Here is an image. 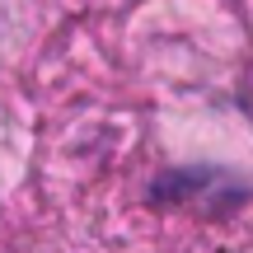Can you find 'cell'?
<instances>
[{
	"mask_svg": "<svg viewBox=\"0 0 253 253\" xmlns=\"http://www.w3.org/2000/svg\"><path fill=\"white\" fill-rule=\"evenodd\" d=\"M253 197L249 178H239L225 164H188V169H164L150 183V202L155 207H178V211H197V216L225 220Z\"/></svg>",
	"mask_w": 253,
	"mask_h": 253,
	"instance_id": "obj_1",
	"label": "cell"
}]
</instances>
